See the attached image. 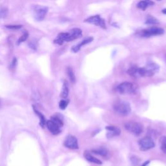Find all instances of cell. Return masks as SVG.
<instances>
[{"instance_id":"cell-1","label":"cell","mask_w":166,"mask_h":166,"mask_svg":"<svg viewBox=\"0 0 166 166\" xmlns=\"http://www.w3.org/2000/svg\"><path fill=\"white\" fill-rule=\"evenodd\" d=\"M82 30L79 28H74L70 30L68 33H61L57 38L54 40L55 44L58 45H63L64 42H71L78 39L82 36Z\"/></svg>"},{"instance_id":"cell-2","label":"cell","mask_w":166,"mask_h":166,"mask_svg":"<svg viewBox=\"0 0 166 166\" xmlns=\"http://www.w3.org/2000/svg\"><path fill=\"white\" fill-rule=\"evenodd\" d=\"M114 111L121 115H127L131 112V105L126 101H117L114 104Z\"/></svg>"},{"instance_id":"cell-3","label":"cell","mask_w":166,"mask_h":166,"mask_svg":"<svg viewBox=\"0 0 166 166\" xmlns=\"http://www.w3.org/2000/svg\"><path fill=\"white\" fill-rule=\"evenodd\" d=\"M164 33V30L162 28L158 27H152L149 29H146L141 30L138 32L137 34L140 37L143 38H149L151 36L162 35Z\"/></svg>"},{"instance_id":"cell-4","label":"cell","mask_w":166,"mask_h":166,"mask_svg":"<svg viewBox=\"0 0 166 166\" xmlns=\"http://www.w3.org/2000/svg\"><path fill=\"white\" fill-rule=\"evenodd\" d=\"M117 91L121 94L132 95L136 92V88L134 85L129 82H124L119 84L117 87Z\"/></svg>"},{"instance_id":"cell-5","label":"cell","mask_w":166,"mask_h":166,"mask_svg":"<svg viewBox=\"0 0 166 166\" xmlns=\"http://www.w3.org/2000/svg\"><path fill=\"white\" fill-rule=\"evenodd\" d=\"M125 128L128 132L136 136H139L144 131L143 125L138 122H128L125 124Z\"/></svg>"},{"instance_id":"cell-6","label":"cell","mask_w":166,"mask_h":166,"mask_svg":"<svg viewBox=\"0 0 166 166\" xmlns=\"http://www.w3.org/2000/svg\"><path fill=\"white\" fill-rule=\"evenodd\" d=\"M84 22L88 23L93 24V25L99 27L103 29H107L105 21H104L103 18H102L100 16V15H95V16H90L87 18L86 20H84Z\"/></svg>"},{"instance_id":"cell-7","label":"cell","mask_w":166,"mask_h":166,"mask_svg":"<svg viewBox=\"0 0 166 166\" xmlns=\"http://www.w3.org/2000/svg\"><path fill=\"white\" fill-rule=\"evenodd\" d=\"M138 145L141 151H146L155 147V143L151 138L145 137L139 141Z\"/></svg>"},{"instance_id":"cell-8","label":"cell","mask_w":166,"mask_h":166,"mask_svg":"<svg viewBox=\"0 0 166 166\" xmlns=\"http://www.w3.org/2000/svg\"><path fill=\"white\" fill-rule=\"evenodd\" d=\"M48 9L46 7H43L40 5H35L33 7L34 17L36 20L42 21L47 13Z\"/></svg>"},{"instance_id":"cell-9","label":"cell","mask_w":166,"mask_h":166,"mask_svg":"<svg viewBox=\"0 0 166 166\" xmlns=\"http://www.w3.org/2000/svg\"><path fill=\"white\" fill-rule=\"evenodd\" d=\"M64 145L67 148H69L71 149H79V145H78V141L75 136L70 135L67 136L64 142Z\"/></svg>"},{"instance_id":"cell-10","label":"cell","mask_w":166,"mask_h":166,"mask_svg":"<svg viewBox=\"0 0 166 166\" xmlns=\"http://www.w3.org/2000/svg\"><path fill=\"white\" fill-rule=\"evenodd\" d=\"M48 130L50 131L53 134L57 135L60 132V127L59 126L57 123H55L51 119L46 121V123Z\"/></svg>"},{"instance_id":"cell-11","label":"cell","mask_w":166,"mask_h":166,"mask_svg":"<svg viewBox=\"0 0 166 166\" xmlns=\"http://www.w3.org/2000/svg\"><path fill=\"white\" fill-rule=\"evenodd\" d=\"M106 130L108 131L107 136L108 138H112L114 136H119L121 133L120 129L114 126H107L106 127Z\"/></svg>"},{"instance_id":"cell-12","label":"cell","mask_w":166,"mask_h":166,"mask_svg":"<svg viewBox=\"0 0 166 166\" xmlns=\"http://www.w3.org/2000/svg\"><path fill=\"white\" fill-rule=\"evenodd\" d=\"M93 40H94V38L91 37V36H90V37H88L87 38H86L84 40H83L81 43H80V44L73 46L71 48V51L73 53H77V52H79L80 50H81V47L83 46L89 44V43L91 42Z\"/></svg>"},{"instance_id":"cell-13","label":"cell","mask_w":166,"mask_h":166,"mask_svg":"<svg viewBox=\"0 0 166 166\" xmlns=\"http://www.w3.org/2000/svg\"><path fill=\"white\" fill-rule=\"evenodd\" d=\"M155 4V2H152V0H141L137 4V8L145 11L147 8L152 6Z\"/></svg>"},{"instance_id":"cell-14","label":"cell","mask_w":166,"mask_h":166,"mask_svg":"<svg viewBox=\"0 0 166 166\" xmlns=\"http://www.w3.org/2000/svg\"><path fill=\"white\" fill-rule=\"evenodd\" d=\"M84 158L87 160L91 163H94V164H99V165H101L102 164V162L101 160H99V159L96 158L95 157H94V156H92L91 154H90L89 152H88L87 151L84 152Z\"/></svg>"},{"instance_id":"cell-15","label":"cell","mask_w":166,"mask_h":166,"mask_svg":"<svg viewBox=\"0 0 166 166\" xmlns=\"http://www.w3.org/2000/svg\"><path fill=\"white\" fill-rule=\"evenodd\" d=\"M145 67L151 72H152L154 74H155L156 72H158L160 69L159 66L154 62H148L147 63Z\"/></svg>"},{"instance_id":"cell-16","label":"cell","mask_w":166,"mask_h":166,"mask_svg":"<svg viewBox=\"0 0 166 166\" xmlns=\"http://www.w3.org/2000/svg\"><path fill=\"white\" fill-rule=\"evenodd\" d=\"M145 23L146 25H157L159 23L158 20L151 15H147L145 18Z\"/></svg>"},{"instance_id":"cell-17","label":"cell","mask_w":166,"mask_h":166,"mask_svg":"<svg viewBox=\"0 0 166 166\" xmlns=\"http://www.w3.org/2000/svg\"><path fill=\"white\" fill-rule=\"evenodd\" d=\"M69 95V87H68V83L66 81H64L63 83V90L62 92H61L60 96L61 97L64 98V99H66V98Z\"/></svg>"},{"instance_id":"cell-18","label":"cell","mask_w":166,"mask_h":166,"mask_svg":"<svg viewBox=\"0 0 166 166\" xmlns=\"http://www.w3.org/2000/svg\"><path fill=\"white\" fill-rule=\"evenodd\" d=\"M34 111L35 114L39 117V119H40V126L42 127H44V126H45V125L46 123V121L44 115H43L40 112H39L38 110H36L34 107Z\"/></svg>"},{"instance_id":"cell-19","label":"cell","mask_w":166,"mask_h":166,"mask_svg":"<svg viewBox=\"0 0 166 166\" xmlns=\"http://www.w3.org/2000/svg\"><path fill=\"white\" fill-rule=\"evenodd\" d=\"M67 75H68L70 81L72 83H74L76 81V78H75V75L74 74V72H73L71 67H68L67 68Z\"/></svg>"},{"instance_id":"cell-20","label":"cell","mask_w":166,"mask_h":166,"mask_svg":"<svg viewBox=\"0 0 166 166\" xmlns=\"http://www.w3.org/2000/svg\"><path fill=\"white\" fill-rule=\"evenodd\" d=\"M92 152H93L94 154H96V155H100L102 156H107L108 154V151L104 148H100L97 150H93Z\"/></svg>"},{"instance_id":"cell-21","label":"cell","mask_w":166,"mask_h":166,"mask_svg":"<svg viewBox=\"0 0 166 166\" xmlns=\"http://www.w3.org/2000/svg\"><path fill=\"white\" fill-rule=\"evenodd\" d=\"M160 149L164 152L166 153V136L162 137L160 140Z\"/></svg>"},{"instance_id":"cell-22","label":"cell","mask_w":166,"mask_h":166,"mask_svg":"<svg viewBox=\"0 0 166 166\" xmlns=\"http://www.w3.org/2000/svg\"><path fill=\"white\" fill-rule=\"evenodd\" d=\"M51 119L53 121H54L55 123H57L59 126H60V127H62L63 126V125H64L63 121L60 118H59L58 116H53Z\"/></svg>"},{"instance_id":"cell-23","label":"cell","mask_w":166,"mask_h":166,"mask_svg":"<svg viewBox=\"0 0 166 166\" xmlns=\"http://www.w3.org/2000/svg\"><path fill=\"white\" fill-rule=\"evenodd\" d=\"M29 47L30 49H32V50L36 51V50H37V47H38V42L37 41H36V40H30L29 44H28Z\"/></svg>"},{"instance_id":"cell-24","label":"cell","mask_w":166,"mask_h":166,"mask_svg":"<svg viewBox=\"0 0 166 166\" xmlns=\"http://www.w3.org/2000/svg\"><path fill=\"white\" fill-rule=\"evenodd\" d=\"M8 14V9L5 7L0 9V19L7 17Z\"/></svg>"},{"instance_id":"cell-25","label":"cell","mask_w":166,"mask_h":166,"mask_svg":"<svg viewBox=\"0 0 166 166\" xmlns=\"http://www.w3.org/2000/svg\"><path fill=\"white\" fill-rule=\"evenodd\" d=\"M28 36H29V34L27 32H25L23 33V34L21 36V37L18 39V42H17V44L18 45H19L20 44H21V43L23 42H25L27 38H28Z\"/></svg>"},{"instance_id":"cell-26","label":"cell","mask_w":166,"mask_h":166,"mask_svg":"<svg viewBox=\"0 0 166 166\" xmlns=\"http://www.w3.org/2000/svg\"><path fill=\"white\" fill-rule=\"evenodd\" d=\"M69 101L68 100H61L59 103V108L61 110H65L68 104Z\"/></svg>"},{"instance_id":"cell-27","label":"cell","mask_w":166,"mask_h":166,"mask_svg":"<svg viewBox=\"0 0 166 166\" xmlns=\"http://www.w3.org/2000/svg\"><path fill=\"white\" fill-rule=\"evenodd\" d=\"M17 64H18V60H17V59L16 57H14L13 60H12V62L10 64V68L12 69V70H14L15 67H16L17 66Z\"/></svg>"},{"instance_id":"cell-28","label":"cell","mask_w":166,"mask_h":166,"mask_svg":"<svg viewBox=\"0 0 166 166\" xmlns=\"http://www.w3.org/2000/svg\"><path fill=\"white\" fill-rule=\"evenodd\" d=\"M5 27L10 29H19L22 27V26L21 25H7L5 26Z\"/></svg>"},{"instance_id":"cell-29","label":"cell","mask_w":166,"mask_h":166,"mask_svg":"<svg viewBox=\"0 0 166 166\" xmlns=\"http://www.w3.org/2000/svg\"><path fill=\"white\" fill-rule=\"evenodd\" d=\"M149 162H150L149 161H147V162H145V163H144V164H143V165H141V166H147V165H149Z\"/></svg>"},{"instance_id":"cell-30","label":"cell","mask_w":166,"mask_h":166,"mask_svg":"<svg viewBox=\"0 0 166 166\" xmlns=\"http://www.w3.org/2000/svg\"><path fill=\"white\" fill-rule=\"evenodd\" d=\"M162 13L163 14H166V9H163V10H162Z\"/></svg>"},{"instance_id":"cell-31","label":"cell","mask_w":166,"mask_h":166,"mask_svg":"<svg viewBox=\"0 0 166 166\" xmlns=\"http://www.w3.org/2000/svg\"><path fill=\"white\" fill-rule=\"evenodd\" d=\"M157 1H161V0H157Z\"/></svg>"},{"instance_id":"cell-32","label":"cell","mask_w":166,"mask_h":166,"mask_svg":"<svg viewBox=\"0 0 166 166\" xmlns=\"http://www.w3.org/2000/svg\"><path fill=\"white\" fill-rule=\"evenodd\" d=\"M0 105H1V103H0Z\"/></svg>"}]
</instances>
